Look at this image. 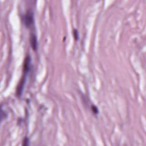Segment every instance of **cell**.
Here are the masks:
<instances>
[{"instance_id": "cell-1", "label": "cell", "mask_w": 146, "mask_h": 146, "mask_svg": "<svg viewBox=\"0 0 146 146\" xmlns=\"http://www.w3.org/2000/svg\"><path fill=\"white\" fill-rule=\"evenodd\" d=\"M24 23L27 28L33 27L34 23V13L32 10H29L24 17Z\"/></svg>"}, {"instance_id": "cell-2", "label": "cell", "mask_w": 146, "mask_h": 146, "mask_svg": "<svg viewBox=\"0 0 146 146\" xmlns=\"http://www.w3.org/2000/svg\"><path fill=\"white\" fill-rule=\"evenodd\" d=\"M30 66H31V58L30 55H27L25 58L24 63H23V73L25 76H27L28 73L30 70Z\"/></svg>"}, {"instance_id": "cell-3", "label": "cell", "mask_w": 146, "mask_h": 146, "mask_svg": "<svg viewBox=\"0 0 146 146\" xmlns=\"http://www.w3.org/2000/svg\"><path fill=\"white\" fill-rule=\"evenodd\" d=\"M26 76L23 75V76L21 80L19 82V84L17 86V96L19 97L21 96L22 92L23 91V88L25 87V84L26 83Z\"/></svg>"}, {"instance_id": "cell-4", "label": "cell", "mask_w": 146, "mask_h": 146, "mask_svg": "<svg viewBox=\"0 0 146 146\" xmlns=\"http://www.w3.org/2000/svg\"><path fill=\"white\" fill-rule=\"evenodd\" d=\"M30 41V44H31L32 48L33 49L34 51H36L38 49V44L36 35H35V34L33 33L31 35Z\"/></svg>"}, {"instance_id": "cell-5", "label": "cell", "mask_w": 146, "mask_h": 146, "mask_svg": "<svg viewBox=\"0 0 146 146\" xmlns=\"http://www.w3.org/2000/svg\"><path fill=\"white\" fill-rule=\"evenodd\" d=\"M91 110L94 114H98L99 113V110H98V107L96 106H95V105L91 106Z\"/></svg>"}, {"instance_id": "cell-6", "label": "cell", "mask_w": 146, "mask_h": 146, "mask_svg": "<svg viewBox=\"0 0 146 146\" xmlns=\"http://www.w3.org/2000/svg\"><path fill=\"white\" fill-rule=\"evenodd\" d=\"M73 35H74V37L75 40H77L79 39V33H78V31L76 29L74 30Z\"/></svg>"}, {"instance_id": "cell-7", "label": "cell", "mask_w": 146, "mask_h": 146, "mask_svg": "<svg viewBox=\"0 0 146 146\" xmlns=\"http://www.w3.org/2000/svg\"><path fill=\"white\" fill-rule=\"evenodd\" d=\"M29 138L28 137H25L23 140V145H29Z\"/></svg>"}]
</instances>
